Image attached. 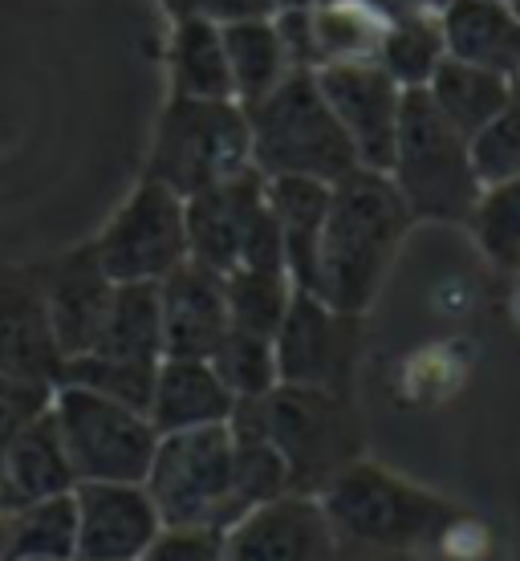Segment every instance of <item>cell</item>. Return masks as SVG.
I'll list each match as a JSON object with an SVG mask.
<instances>
[{"label": "cell", "instance_id": "24", "mask_svg": "<svg viewBox=\"0 0 520 561\" xmlns=\"http://www.w3.org/2000/svg\"><path fill=\"white\" fill-rule=\"evenodd\" d=\"M220 37H224L228 73H232V99H236L240 106L261 102L268 90H277V82L289 73V61H285L273 13L224 21V25H220Z\"/></svg>", "mask_w": 520, "mask_h": 561}, {"label": "cell", "instance_id": "12", "mask_svg": "<svg viewBox=\"0 0 520 561\" xmlns=\"http://www.w3.org/2000/svg\"><path fill=\"white\" fill-rule=\"evenodd\" d=\"M268 196L265 175L256 168L240 171L232 180L204 187L183 199V225H187V261L216 273H232L244 256V244L265 220Z\"/></svg>", "mask_w": 520, "mask_h": 561}, {"label": "cell", "instance_id": "27", "mask_svg": "<svg viewBox=\"0 0 520 561\" xmlns=\"http://www.w3.org/2000/svg\"><path fill=\"white\" fill-rule=\"evenodd\" d=\"M382 70L391 73L403 90H423L431 82V73L448 61V49H443V33H439V13H407L391 21L386 33L379 42V54H374Z\"/></svg>", "mask_w": 520, "mask_h": 561}, {"label": "cell", "instance_id": "2", "mask_svg": "<svg viewBox=\"0 0 520 561\" xmlns=\"http://www.w3.org/2000/svg\"><path fill=\"white\" fill-rule=\"evenodd\" d=\"M322 508L334 534L379 549H427L460 529V505L443 492L423 489L391 468L354 460L322 489Z\"/></svg>", "mask_w": 520, "mask_h": 561}, {"label": "cell", "instance_id": "21", "mask_svg": "<svg viewBox=\"0 0 520 561\" xmlns=\"http://www.w3.org/2000/svg\"><path fill=\"white\" fill-rule=\"evenodd\" d=\"M265 196L281 232L285 273L293 277L297 289H313V273H317V244H322L325 208H330V183L317 180H265Z\"/></svg>", "mask_w": 520, "mask_h": 561}, {"label": "cell", "instance_id": "39", "mask_svg": "<svg viewBox=\"0 0 520 561\" xmlns=\"http://www.w3.org/2000/svg\"><path fill=\"white\" fill-rule=\"evenodd\" d=\"M517 313H520V297H517Z\"/></svg>", "mask_w": 520, "mask_h": 561}, {"label": "cell", "instance_id": "26", "mask_svg": "<svg viewBox=\"0 0 520 561\" xmlns=\"http://www.w3.org/2000/svg\"><path fill=\"white\" fill-rule=\"evenodd\" d=\"M313 25V61L338 66V61H366L379 54V42L386 33L382 13L370 0H322L310 9Z\"/></svg>", "mask_w": 520, "mask_h": 561}, {"label": "cell", "instance_id": "40", "mask_svg": "<svg viewBox=\"0 0 520 561\" xmlns=\"http://www.w3.org/2000/svg\"><path fill=\"white\" fill-rule=\"evenodd\" d=\"M273 4H281V0H273Z\"/></svg>", "mask_w": 520, "mask_h": 561}, {"label": "cell", "instance_id": "36", "mask_svg": "<svg viewBox=\"0 0 520 561\" xmlns=\"http://www.w3.org/2000/svg\"><path fill=\"white\" fill-rule=\"evenodd\" d=\"M163 9L171 13V21L204 16V21L224 25V21H240V16H265L277 4L273 0H163Z\"/></svg>", "mask_w": 520, "mask_h": 561}, {"label": "cell", "instance_id": "3", "mask_svg": "<svg viewBox=\"0 0 520 561\" xmlns=\"http://www.w3.org/2000/svg\"><path fill=\"white\" fill-rule=\"evenodd\" d=\"M386 180L403 196L415 225H467L484 192L467 154V139L436 111L427 90H403Z\"/></svg>", "mask_w": 520, "mask_h": 561}, {"label": "cell", "instance_id": "38", "mask_svg": "<svg viewBox=\"0 0 520 561\" xmlns=\"http://www.w3.org/2000/svg\"><path fill=\"white\" fill-rule=\"evenodd\" d=\"M419 4H423V9H431V13H443L451 0H419Z\"/></svg>", "mask_w": 520, "mask_h": 561}, {"label": "cell", "instance_id": "5", "mask_svg": "<svg viewBox=\"0 0 520 561\" xmlns=\"http://www.w3.org/2000/svg\"><path fill=\"white\" fill-rule=\"evenodd\" d=\"M253 168L249 114L232 99H180L171 94L159 114L147 175L180 199Z\"/></svg>", "mask_w": 520, "mask_h": 561}, {"label": "cell", "instance_id": "29", "mask_svg": "<svg viewBox=\"0 0 520 561\" xmlns=\"http://www.w3.org/2000/svg\"><path fill=\"white\" fill-rule=\"evenodd\" d=\"M228 294V325L244 334L273 337L281 325L285 309L293 301L297 285L285 268H232L224 277Z\"/></svg>", "mask_w": 520, "mask_h": 561}, {"label": "cell", "instance_id": "15", "mask_svg": "<svg viewBox=\"0 0 520 561\" xmlns=\"http://www.w3.org/2000/svg\"><path fill=\"white\" fill-rule=\"evenodd\" d=\"M330 549L334 529L325 520L322 501L285 492L228 525L220 561H325Z\"/></svg>", "mask_w": 520, "mask_h": 561}, {"label": "cell", "instance_id": "9", "mask_svg": "<svg viewBox=\"0 0 520 561\" xmlns=\"http://www.w3.org/2000/svg\"><path fill=\"white\" fill-rule=\"evenodd\" d=\"M362 318L330 309L317 294L297 289L281 325L273 334L277 382L313 387V391L354 394L358 351H362Z\"/></svg>", "mask_w": 520, "mask_h": 561}, {"label": "cell", "instance_id": "25", "mask_svg": "<svg viewBox=\"0 0 520 561\" xmlns=\"http://www.w3.org/2000/svg\"><path fill=\"white\" fill-rule=\"evenodd\" d=\"M512 85H517V78H505V73L496 70H484V66L448 57L423 90H427V99L436 102V111L448 118L451 127L460 130L464 139H472L505 106Z\"/></svg>", "mask_w": 520, "mask_h": 561}, {"label": "cell", "instance_id": "33", "mask_svg": "<svg viewBox=\"0 0 520 561\" xmlns=\"http://www.w3.org/2000/svg\"><path fill=\"white\" fill-rule=\"evenodd\" d=\"M467 154H472L479 187H493V183L520 175V78L505 106L467 139Z\"/></svg>", "mask_w": 520, "mask_h": 561}, {"label": "cell", "instance_id": "31", "mask_svg": "<svg viewBox=\"0 0 520 561\" xmlns=\"http://www.w3.org/2000/svg\"><path fill=\"white\" fill-rule=\"evenodd\" d=\"M211 370L220 375L232 399H261L277 387V358H273V337L244 334L232 330L220 337V346L211 351Z\"/></svg>", "mask_w": 520, "mask_h": 561}, {"label": "cell", "instance_id": "4", "mask_svg": "<svg viewBox=\"0 0 520 561\" xmlns=\"http://www.w3.org/2000/svg\"><path fill=\"white\" fill-rule=\"evenodd\" d=\"M253 135V168L265 180H317L338 183L358 168L346 130L325 106L313 70H289L265 99L244 106Z\"/></svg>", "mask_w": 520, "mask_h": 561}, {"label": "cell", "instance_id": "34", "mask_svg": "<svg viewBox=\"0 0 520 561\" xmlns=\"http://www.w3.org/2000/svg\"><path fill=\"white\" fill-rule=\"evenodd\" d=\"M49 399H54V387L0 375V468H4V456L13 448V439L49 408Z\"/></svg>", "mask_w": 520, "mask_h": 561}, {"label": "cell", "instance_id": "19", "mask_svg": "<svg viewBox=\"0 0 520 561\" xmlns=\"http://www.w3.org/2000/svg\"><path fill=\"white\" fill-rule=\"evenodd\" d=\"M73 484H78L73 463L66 456L54 411L45 408L25 432L16 435L9 456H4V468H0V513L13 517L16 508L33 505V501L73 492Z\"/></svg>", "mask_w": 520, "mask_h": 561}, {"label": "cell", "instance_id": "28", "mask_svg": "<svg viewBox=\"0 0 520 561\" xmlns=\"http://www.w3.org/2000/svg\"><path fill=\"white\" fill-rule=\"evenodd\" d=\"M78 513L73 492L45 496L9 517V561H73Z\"/></svg>", "mask_w": 520, "mask_h": 561}, {"label": "cell", "instance_id": "13", "mask_svg": "<svg viewBox=\"0 0 520 561\" xmlns=\"http://www.w3.org/2000/svg\"><path fill=\"white\" fill-rule=\"evenodd\" d=\"M73 513H78L73 561H139L142 549L163 534L159 508L142 484L82 480L73 484Z\"/></svg>", "mask_w": 520, "mask_h": 561}, {"label": "cell", "instance_id": "8", "mask_svg": "<svg viewBox=\"0 0 520 561\" xmlns=\"http://www.w3.org/2000/svg\"><path fill=\"white\" fill-rule=\"evenodd\" d=\"M49 411H54V423L61 432L78 484L82 480L142 484L147 480V468H151L159 444V432L151 427L147 411L114 403L106 394L70 387V382L54 387Z\"/></svg>", "mask_w": 520, "mask_h": 561}, {"label": "cell", "instance_id": "20", "mask_svg": "<svg viewBox=\"0 0 520 561\" xmlns=\"http://www.w3.org/2000/svg\"><path fill=\"white\" fill-rule=\"evenodd\" d=\"M439 33L455 61L520 78V16L508 0H451L439 13Z\"/></svg>", "mask_w": 520, "mask_h": 561}, {"label": "cell", "instance_id": "1", "mask_svg": "<svg viewBox=\"0 0 520 561\" xmlns=\"http://www.w3.org/2000/svg\"><path fill=\"white\" fill-rule=\"evenodd\" d=\"M411 228L415 220L394 183L386 180V171L354 168L350 175L330 183V208L310 294L338 313L362 318L379 301Z\"/></svg>", "mask_w": 520, "mask_h": 561}, {"label": "cell", "instance_id": "17", "mask_svg": "<svg viewBox=\"0 0 520 561\" xmlns=\"http://www.w3.org/2000/svg\"><path fill=\"white\" fill-rule=\"evenodd\" d=\"M61 363L66 358L54 346L37 280L0 273V375L57 387Z\"/></svg>", "mask_w": 520, "mask_h": 561}, {"label": "cell", "instance_id": "23", "mask_svg": "<svg viewBox=\"0 0 520 561\" xmlns=\"http://www.w3.org/2000/svg\"><path fill=\"white\" fill-rule=\"evenodd\" d=\"M167 70L171 94H180V99H232V73H228L224 37H220L216 21H204V16L175 21L167 45Z\"/></svg>", "mask_w": 520, "mask_h": 561}, {"label": "cell", "instance_id": "30", "mask_svg": "<svg viewBox=\"0 0 520 561\" xmlns=\"http://www.w3.org/2000/svg\"><path fill=\"white\" fill-rule=\"evenodd\" d=\"M467 228H472L476 249L496 268L520 273V175L484 187L467 216Z\"/></svg>", "mask_w": 520, "mask_h": 561}, {"label": "cell", "instance_id": "35", "mask_svg": "<svg viewBox=\"0 0 520 561\" xmlns=\"http://www.w3.org/2000/svg\"><path fill=\"white\" fill-rule=\"evenodd\" d=\"M224 534L220 529H163L142 549L139 561H220Z\"/></svg>", "mask_w": 520, "mask_h": 561}, {"label": "cell", "instance_id": "7", "mask_svg": "<svg viewBox=\"0 0 520 561\" xmlns=\"http://www.w3.org/2000/svg\"><path fill=\"white\" fill-rule=\"evenodd\" d=\"M163 529H220L236 525V484H232V432L228 423L159 435L147 480Z\"/></svg>", "mask_w": 520, "mask_h": 561}, {"label": "cell", "instance_id": "11", "mask_svg": "<svg viewBox=\"0 0 520 561\" xmlns=\"http://www.w3.org/2000/svg\"><path fill=\"white\" fill-rule=\"evenodd\" d=\"M325 106L334 111L338 127L346 130L358 168L386 171L394 151V130L403 111V85L382 70L374 57L366 61H338L313 70Z\"/></svg>", "mask_w": 520, "mask_h": 561}, {"label": "cell", "instance_id": "6", "mask_svg": "<svg viewBox=\"0 0 520 561\" xmlns=\"http://www.w3.org/2000/svg\"><path fill=\"white\" fill-rule=\"evenodd\" d=\"M261 423L289 468V492L322 496V489L342 468L362 460V420L354 394L285 387L277 382L256 399Z\"/></svg>", "mask_w": 520, "mask_h": 561}, {"label": "cell", "instance_id": "14", "mask_svg": "<svg viewBox=\"0 0 520 561\" xmlns=\"http://www.w3.org/2000/svg\"><path fill=\"white\" fill-rule=\"evenodd\" d=\"M37 294H42L45 322H49L57 354L78 358V354L94 351L114 297V280L99 265L94 244L73 249V253L57 256L49 268H42L37 273Z\"/></svg>", "mask_w": 520, "mask_h": 561}, {"label": "cell", "instance_id": "10", "mask_svg": "<svg viewBox=\"0 0 520 561\" xmlns=\"http://www.w3.org/2000/svg\"><path fill=\"white\" fill-rule=\"evenodd\" d=\"M94 256L114 285L163 280L187 261L183 199L155 180H142L94 240Z\"/></svg>", "mask_w": 520, "mask_h": 561}, {"label": "cell", "instance_id": "16", "mask_svg": "<svg viewBox=\"0 0 520 561\" xmlns=\"http://www.w3.org/2000/svg\"><path fill=\"white\" fill-rule=\"evenodd\" d=\"M163 313V358H211L228 334L224 273L183 261L159 280Z\"/></svg>", "mask_w": 520, "mask_h": 561}, {"label": "cell", "instance_id": "32", "mask_svg": "<svg viewBox=\"0 0 520 561\" xmlns=\"http://www.w3.org/2000/svg\"><path fill=\"white\" fill-rule=\"evenodd\" d=\"M155 370L159 366L123 363V358H106V354H78V358L61 363V382L106 394V399L127 403L135 411H147L151 391H155Z\"/></svg>", "mask_w": 520, "mask_h": 561}, {"label": "cell", "instance_id": "18", "mask_svg": "<svg viewBox=\"0 0 520 561\" xmlns=\"http://www.w3.org/2000/svg\"><path fill=\"white\" fill-rule=\"evenodd\" d=\"M232 408H236V399L220 382V375L211 370L208 358H163L155 370V391L147 403V420L159 435H171L228 423Z\"/></svg>", "mask_w": 520, "mask_h": 561}, {"label": "cell", "instance_id": "37", "mask_svg": "<svg viewBox=\"0 0 520 561\" xmlns=\"http://www.w3.org/2000/svg\"><path fill=\"white\" fill-rule=\"evenodd\" d=\"M0 561H9V517H0Z\"/></svg>", "mask_w": 520, "mask_h": 561}, {"label": "cell", "instance_id": "22", "mask_svg": "<svg viewBox=\"0 0 520 561\" xmlns=\"http://www.w3.org/2000/svg\"><path fill=\"white\" fill-rule=\"evenodd\" d=\"M123 363L159 366L163 363V313H159V280H127L114 285L111 313L94 351Z\"/></svg>", "mask_w": 520, "mask_h": 561}]
</instances>
